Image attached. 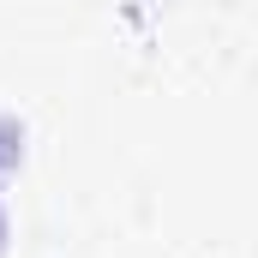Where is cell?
I'll use <instances>...</instances> for the list:
<instances>
[{"mask_svg": "<svg viewBox=\"0 0 258 258\" xmlns=\"http://www.w3.org/2000/svg\"><path fill=\"white\" fill-rule=\"evenodd\" d=\"M0 246H6V216H0Z\"/></svg>", "mask_w": 258, "mask_h": 258, "instance_id": "6da1fadb", "label": "cell"}]
</instances>
